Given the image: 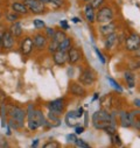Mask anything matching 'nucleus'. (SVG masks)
Here are the masks:
<instances>
[{
    "label": "nucleus",
    "instance_id": "obj_1",
    "mask_svg": "<svg viewBox=\"0 0 140 148\" xmlns=\"http://www.w3.org/2000/svg\"><path fill=\"white\" fill-rule=\"evenodd\" d=\"M109 123L115 124V118L108 110L102 108L99 111H96L92 114V124L97 130H103V127Z\"/></svg>",
    "mask_w": 140,
    "mask_h": 148
},
{
    "label": "nucleus",
    "instance_id": "obj_2",
    "mask_svg": "<svg viewBox=\"0 0 140 148\" xmlns=\"http://www.w3.org/2000/svg\"><path fill=\"white\" fill-rule=\"evenodd\" d=\"M115 18L113 10L110 6H102L98 8V12L96 13V22L97 23H105L110 22Z\"/></svg>",
    "mask_w": 140,
    "mask_h": 148
},
{
    "label": "nucleus",
    "instance_id": "obj_3",
    "mask_svg": "<svg viewBox=\"0 0 140 148\" xmlns=\"http://www.w3.org/2000/svg\"><path fill=\"white\" fill-rule=\"evenodd\" d=\"M140 49V35L137 33H131L125 38V50L133 53Z\"/></svg>",
    "mask_w": 140,
    "mask_h": 148
},
{
    "label": "nucleus",
    "instance_id": "obj_4",
    "mask_svg": "<svg viewBox=\"0 0 140 148\" xmlns=\"http://www.w3.org/2000/svg\"><path fill=\"white\" fill-rule=\"evenodd\" d=\"M97 77H96V73L92 69L90 68H85L82 70L81 75H80V78H78V82L83 85H86V86H92L96 82Z\"/></svg>",
    "mask_w": 140,
    "mask_h": 148
},
{
    "label": "nucleus",
    "instance_id": "obj_5",
    "mask_svg": "<svg viewBox=\"0 0 140 148\" xmlns=\"http://www.w3.org/2000/svg\"><path fill=\"white\" fill-rule=\"evenodd\" d=\"M23 4L33 14H42L46 11V5L39 0H23Z\"/></svg>",
    "mask_w": 140,
    "mask_h": 148
},
{
    "label": "nucleus",
    "instance_id": "obj_6",
    "mask_svg": "<svg viewBox=\"0 0 140 148\" xmlns=\"http://www.w3.org/2000/svg\"><path fill=\"white\" fill-rule=\"evenodd\" d=\"M8 113L11 116V118L14 119V120H16L18 124L21 127L23 126V123H25V119H26V116H27L26 110H23V108H21L19 106H11Z\"/></svg>",
    "mask_w": 140,
    "mask_h": 148
},
{
    "label": "nucleus",
    "instance_id": "obj_7",
    "mask_svg": "<svg viewBox=\"0 0 140 148\" xmlns=\"http://www.w3.org/2000/svg\"><path fill=\"white\" fill-rule=\"evenodd\" d=\"M65 101L63 98H58V99H55V100H51L49 104H48V108H49V112L54 113V114H57V116H61L64 110H65Z\"/></svg>",
    "mask_w": 140,
    "mask_h": 148
},
{
    "label": "nucleus",
    "instance_id": "obj_8",
    "mask_svg": "<svg viewBox=\"0 0 140 148\" xmlns=\"http://www.w3.org/2000/svg\"><path fill=\"white\" fill-rule=\"evenodd\" d=\"M69 92L71 93L73 96H75V97H81V98L86 96V89L80 82H71V83H70Z\"/></svg>",
    "mask_w": 140,
    "mask_h": 148
},
{
    "label": "nucleus",
    "instance_id": "obj_9",
    "mask_svg": "<svg viewBox=\"0 0 140 148\" xmlns=\"http://www.w3.org/2000/svg\"><path fill=\"white\" fill-rule=\"evenodd\" d=\"M14 43H15V40H14L13 34L10 30L5 32L1 36V47L7 50H11L14 47Z\"/></svg>",
    "mask_w": 140,
    "mask_h": 148
},
{
    "label": "nucleus",
    "instance_id": "obj_10",
    "mask_svg": "<svg viewBox=\"0 0 140 148\" xmlns=\"http://www.w3.org/2000/svg\"><path fill=\"white\" fill-rule=\"evenodd\" d=\"M67 54H68V63L70 64H76L82 60V53L78 48L71 47L67 51Z\"/></svg>",
    "mask_w": 140,
    "mask_h": 148
},
{
    "label": "nucleus",
    "instance_id": "obj_11",
    "mask_svg": "<svg viewBox=\"0 0 140 148\" xmlns=\"http://www.w3.org/2000/svg\"><path fill=\"white\" fill-rule=\"evenodd\" d=\"M105 40H104V46H105V49L106 50H111L116 47V45L118 43L119 41V35L115 32L112 34H109L106 36H104Z\"/></svg>",
    "mask_w": 140,
    "mask_h": 148
},
{
    "label": "nucleus",
    "instance_id": "obj_12",
    "mask_svg": "<svg viewBox=\"0 0 140 148\" xmlns=\"http://www.w3.org/2000/svg\"><path fill=\"white\" fill-rule=\"evenodd\" d=\"M34 41L30 36H26V38L21 41V46H20V50L23 55H29L33 49H34Z\"/></svg>",
    "mask_w": 140,
    "mask_h": 148
},
{
    "label": "nucleus",
    "instance_id": "obj_13",
    "mask_svg": "<svg viewBox=\"0 0 140 148\" xmlns=\"http://www.w3.org/2000/svg\"><path fill=\"white\" fill-rule=\"evenodd\" d=\"M116 30H117V25L113 22V20L110 21V22L100 23V26H99V33H100V35H103V36H106V35H109V34H112V33H115Z\"/></svg>",
    "mask_w": 140,
    "mask_h": 148
},
{
    "label": "nucleus",
    "instance_id": "obj_14",
    "mask_svg": "<svg viewBox=\"0 0 140 148\" xmlns=\"http://www.w3.org/2000/svg\"><path fill=\"white\" fill-rule=\"evenodd\" d=\"M53 61L58 66L65 65V63L68 62V54H67V51L56 50L55 53H53Z\"/></svg>",
    "mask_w": 140,
    "mask_h": 148
},
{
    "label": "nucleus",
    "instance_id": "obj_15",
    "mask_svg": "<svg viewBox=\"0 0 140 148\" xmlns=\"http://www.w3.org/2000/svg\"><path fill=\"white\" fill-rule=\"evenodd\" d=\"M119 121L123 127H132L133 126V118L131 116V112L121 111L119 113Z\"/></svg>",
    "mask_w": 140,
    "mask_h": 148
},
{
    "label": "nucleus",
    "instance_id": "obj_16",
    "mask_svg": "<svg viewBox=\"0 0 140 148\" xmlns=\"http://www.w3.org/2000/svg\"><path fill=\"white\" fill-rule=\"evenodd\" d=\"M33 41H34V47L39 49V50H42L46 48L47 46V36L43 35V34H36V35H34V38H33Z\"/></svg>",
    "mask_w": 140,
    "mask_h": 148
},
{
    "label": "nucleus",
    "instance_id": "obj_17",
    "mask_svg": "<svg viewBox=\"0 0 140 148\" xmlns=\"http://www.w3.org/2000/svg\"><path fill=\"white\" fill-rule=\"evenodd\" d=\"M84 18L89 23H93L96 22V13H95V8L90 5V4H85L84 6Z\"/></svg>",
    "mask_w": 140,
    "mask_h": 148
},
{
    "label": "nucleus",
    "instance_id": "obj_18",
    "mask_svg": "<svg viewBox=\"0 0 140 148\" xmlns=\"http://www.w3.org/2000/svg\"><path fill=\"white\" fill-rule=\"evenodd\" d=\"M12 11L18 13V14H21V15H26L29 12L23 3H18V1L12 4Z\"/></svg>",
    "mask_w": 140,
    "mask_h": 148
},
{
    "label": "nucleus",
    "instance_id": "obj_19",
    "mask_svg": "<svg viewBox=\"0 0 140 148\" xmlns=\"http://www.w3.org/2000/svg\"><path fill=\"white\" fill-rule=\"evenodd\" d=\"M77 117H76V113L75 111H70V112L67 113L65 116V123H67V126L69 127H75L77 126Z\"/></svg>",
    "mask_w": 140,
    "mask_h": 148
},
{
    "label": "nucleus",
    "instance_id": "obj_20",
    "mask_svg": "<svg viewBox=\"0 0 140 148\" xmlns=\"http://www.w3.org/2000/svg\"><path fill=\"white\" fill-rule=\"evenodd\" d=\"M124 79H125V82L130 89H133L135 86V75L131 70H128L124 73Z\"/></svg>",
    "mask_w": 140,
    "mask_h": 148
},
{
    "label": "nucleus",
    "instance_id": "obj_21",
    "mask_svg": "<svg viewBox=\"0 0 140 148\" xmlns=\"http://www.w3.org/2000/svg\"><path fill=\"white\" fill-rule=\"evenodd\" d=\"M10 32L13 34L14 38H20V36L22 35V32H23V29H22V25H21L20 22H18V21L13 22L12 26L10 27Z\"/></svg>",
    "mask_w": 140,
    "mask_h": 148
},
{
    "label": "nucleus",
    "instance_id": "obj_22",
    "mask_svg": "<svg viewBox=\"0 0 140 148\" xmlns=\"http://www.w3.org/2000/svg\"><path fill=\"white\" fill-rule=\"evenodd\" d=\"M34 119L38 121L39 126H48V120L46 119L45 114L42 113V111L40 110H35V113H34Z\"/></svg>",
    "mask_w": 140,
    "mask_h": 148
},
{
    "label": "nucleus",
    "instance_id": "obj_23",
    "mask_svg": "<svg viewBox=\"0 0 140 148\" xmlns=\"http://www.w3.org/2000/svg\"><path fill=\"white\" fill-rule=\"evenodd\" d=\"M71 47H73V40L69 36H67L63 41L58 43V50H62V51H68Z\"/></svg>",
    "mask_w": 140,
    "mask_h": 148
},
{
    "label": "nucleus",
    "instance_id": "obj_24",
    "mask_svg": "<svg viewBox=\"0 0 140 148\" xmlns=\"http://www.w3.org/2000/svg\"><path fill=\"white\" fill-rule=\"evenodd\" d=\"M65 38H67L65 30H63V29H57V30H55V34H54V36H53L51 40H54V41H56V42L60 43V42L63 41Z\"/></svg>",
    "mask_w": 140,
    "mask_h": 148
},
{
    "label": "nucleus",
    "instance_id": "obj_25",
    "mask_svg": "<svg viewBox=\"0 0 140 148\" xmlns=\"http://www.w3.org/2000/svg\"><path fill=\"white\" fill-rule=\"evenodd\" d=\"M103 131L106 133V134H109V135H113L115 133H117L116 124H113V123H109V124H106V125L103 127Z\"/></svg>",
    "mask_w": 140,
    "mask_h": 148
},
{
    "label": "nucleus",
    "instance_id": "obj_26",
    "mask_svg": "<svg viewBox=\"0 0 140 148\" xmlns=\"http://www.w3.org/2000/svg\"><path fill=\"white\" fill-rule=\"evenodd\" d=\"M27 124H28V128H29L30 131H36V130L40 127L39 124H38V121L34 119V117H33V118H29Z\"/></svg>",
    "mask_w": 140,
    "mask_h": 148
},
{
    "label": "nucleus",
    "instance_id": "obj_27",
    "mask_svg": "<svg viewBox=\"0 0 140 148\" xmlns=\"http://www.w3.org/2000/svg\"><path fill=\"white\" fill-rule=\"evenodd\" d=\"M106 79L110 82V84H111V85H112V86H113L118 92H123V88L119 85V83H118V82H116V81H115L113 78H111L110 76H108V77H106Z\"/></svg>",
    "mask_w": 140,
    "mask_h": 148
},
{
    "label": "nucleus",
    "instance_id": "obj_28",
    "mask_svg": "<svg viewBox=\"0 0 140 148\" xmlns=\"http://www.w3.org/2000/svg\"><path fill=\"white\" fill-rule=\"evenodd\" d=\"M6 19H7V21H10V22H15V21L19 19V14L12 11V12H10V13L6 15Z\"/></svg>",
    "mask_w": 140,
    "mask_h": 148
},
{
    "label": "nucleus",
    "instance_id": "obj_29",
    "mask_svg": "<svg viewBox=\"0 0 140 148\" xmlns=\"http://www.w3.org/2000/svg\"><path fill=\"white\" fill-rule=\"evenodd\" d=\"M48 50H49V53H55L56 50H58V42H56V41H54V40H51L50 41V43L48 45Z\"/></svg>",
    "mask_w": 140,
    "mask_h": 148
},
{
    "label": "nucleus",
    "instance_id": "obj_30",
    "mask_svg": "<svg viewBox=\"0 0 140 148\" xmlns=\"http://www.w3.org/2000/svg\"><path fill=\"white\" fill-rule=\"evenodd\" d=\"M105 4V0H92V1L90 3V5L95 8V10H98L103 5Z\"/></svg>",
    "mask_w": 140,
    "mask_h": 148
},
{
    "label": "nucleus",
    "instance_id": "obj_31",
    "mask_svg": "<svg viewBox=\"0 0 140 148\" xmlns=\"http://www.w3.org/2000/svg\"><path fill=\"white\" fill-rule=\"evenodd\" d=\"M33 25H34V27L36 28V29H42V28L46 27L45 21H42V20H40V19H35V20L33 21Z\"/></svg>",
    "mask_w": 140,
    "mask_h": 148
},
{
    "label": "nucleus",
    "instance_id": "obj_32",
    "mask_svg": "<svg viewBox=\"0 0 140 148\" xmlns=\"http://www.w3.org/2000/svg\"><path fill=\"white\" fill-rule=\"evenodd\" d=\"M111 139H112L113 145H116V146H121V145H123L121 139H120V136H119L117 133H115L113 135H111Z\"/></svg>",
    "mask_w": 140,
    "mask_h": 148
},
{
    "label": "nucleus",
    "instance_id": "obj_33",
    "mask_svg": "<svg viewBox=\"0 0 140 148\" xmlns=\"http://www.w3.org/2000/svg\"><path fill=\"white\" fill-rule=\"evenodd\" d=\"M75 146L76 147H80V148H89L90 147V145L86 143L83 139H77V141L75 142Z\"/></svg>",
    "mask_w": 140,
    "mask_h": 148
},
{
    "label": "nucleus",
    "instance_id": "obj_34",
    "mask_svg": "<svg viewBox=\"0 0 140 148\" xmlns=\"http://www.w3.org/2000/svg\"><path fill=\"white\" fill-rule=\"evenodd\" d=\"M77 134H68L67 135V141L71 145H75V142L77 141Z\"/></svg>",
    "mask_w": 140,
    "mask_h": 148
},
{
    "label": "nucleus",
    "instance_id": "obj_35",
    "mask_svg": "<svg viewBox=\"0 0 140 148\" xmlns=\"http://www.w3.org/2000/svg\"><path fill=\"white\" fill-rule=\"evenodd\" d=\"M64 3H65V0H50V4H51L54 7H56V8L62 7V6L64 5Z\"/></svg>",
    "mask_w": 140,
    "mask_h": 148
},
{
    "label": "nucleus",
    "instance_id": "obj_36",
    "mask_svg": "<svg viewBox=\"0 0 140 148\" xmlns=\"http://www.w3.org/2000/svg\"><path fill=\"white\" fill-rule=\"evenodd\" d=\"M54 34H55V29L54 28H51V27H48V28H46V36H47V39H53V36H54Z\"/></svg>",
    "mask_w": 140,
    "mask_h": 148
},
{
    "label": "nucleus",
    "instance_id": "obj_37",
    "mask_svg": "<svg viewBox=\"0 0 140 148\" xmlns=\"http://www.w3.org/2000/svg\"><path fill=\"white\" fill-rule=\"evenodd\" d=\"M43 147L45 148H58V147H61V145L56 141H50V142H47Z\"/></svg>",
    "mask_w": 140,
    "mask_h": 148
},
{
    "label": "nucleus",
    "instance_id": "obj_38",
    "mask_svg": "<svg viewBox=\"0 0 140 148\" xmlns=\"http://www.w3.org/2000/svg\"><path fill=\"white\" fill-rule=\"evenodd\" d=\"M95 51H96V54H97V56H98L99 61H100L103 64H105V63H106V60H105V56L102 54V51H100L98 48H95Z\"/></svg>",
    "mask_w": 140,
    "mask_h": 148
},
{
    "label": "nucleus",
    "instance_id": "obj_39",
    "mask_svg": "<svg viewBox=\"0 0 140 148\" xmlns=\"http://www.w3.org/2000/svg\"><path fill=\"white\" fill-rule=\"evenodd\" d=\"M8 125H10V127H12V128H14V130H19V128L21 127V126L18 124V121L14 120V119H12V118L8 120Z\"/></svg>",
    "mask_w": 140,
    "mask_h": 148
},
{
    "label": "nucleus",
    "instance_id": "obj_40",
    "mask_svg": "<svg viewBox=\"0 0 140 148\" xmlns=\"http://www.w3.org/2000/svg\"><path fill=\"white\" fill-rule=\"evenodd\" d=\"M60 27H61V29H63V30H68V29L70 28V26H69V23H68L67 20H61V21H60Z\"/></svg>",
    "mask_w": 140,
    "mask_h": 148
},
{
    "label": "nucleus",
    "instance_id": "obj_41",
    "mask_svg": "<svg viewBox=\"0 0 140 148\" xmlns=\"http://www.w3.org/2000/svg\"><path fill=\"white\" fill-rule=\"evenodd\" d=\"M75 113H76V117L80 119L81 117H83V114H84V108L82 107V106H80L76 111H75Z\"/></svg>",
    "mask_w": 140,
    "mask_h": 148
},
{
    "label": "nucleus",
    "instance_id": "obj_42",
    "mask_svg": "<svg viewBox=\"0 0 140 148\" xmlns=\"http://www.w3.org/2000/svg\"><path fill=\"white\" fill-rule=\"evenodd\" d=\"M84 131H85V127L84 126H75V134L80 135V134L84 133Z\"/></svg>",
    "mask_w": 140,
    "mask_h": 148
},
{
    "label": "nucleus",
    "instance_id": "obj_43",
    "mask_svg": "<svg viewBox=\"0 0 140 148\" xmlns=\"http://www.w3.org/2000/svg\"><path fill=\"white\" fill-rule=\"evenodd\" d=\"M133 103H134V105L140 110V99H139V98H137V99H134V101H133Z\"/></svg>",
    "mask_w": 140,
    "mask_h": 148
},
{
    "label": "nucleus",
    "instance_id": "obj_44",
    "mask_svg": "<svg viewBox=\"0 0 140 148\" xmlns=\"http://www.w3.org/2000/svg\"><path fill=\"white\" fill-rule=\"evenodd\" d=\"M71 20H73V22H74V23H78V22H81V19H80V18H77V16L73 18Z\"/></svg>",
    "mask_w": 140,
    "mask_h": 148
},
{
    "label": "nucleus",
    "instance_id": "obj_45",
    "mask_svg": "<svg viewBox=\"0 0 140 148\" xmlns=\"http://www.w3.org/2000/svg\"><path fill=\"white\" fill-rule=\"evenodd\" d=\"M39 145V139H36V140H34V142L32 143V147H36Z\"/></svg>",
    "mask_w": 140,
    "mask_h": 148
},
{
    "label": "nucleus",
    "instance_id": "obj_46",
    "mask_svg": "<svg viewBox=\"0 0 140 148\" xmlns=\"http://www.w3.org/2000/svg\"><path fill=\"white\" fill-rule=\"evenodd\" d=\"M98 98H99V93H98V92H96V93H95V96H93V98H92V101L97 100Z\"/></svg>",
    "mask_w": 140,
    "mask_h": 148
},
{
    "label": "nucleus",
    "instance_id": "obj_47",
    "mask_svg": "<svg viewBox=\"0 0 140 148\" xmlns=\"http://www.w3.org/2000/svg\"><path fill=\"white\" fill-rule=\"evenodd\" d=\"M39 1H41V3L45 4V5H46V4H50V0H39Z\"/></svg>",
    "mask_w": 140,
    "mask_h": 148
},
{
    "label": "nucleus",
    "instance_id": "obj_48",
    "mask_svg": "<svg viewBox=\"0 0 140 148\" xmlns=\"http://www.w3.org/2000/svg\"><path fill=\"white\" fill-rule=\"evenodd\" d=\"M83 1H84L85 4H90V3L92 1V0H83Z\"/></svg>",
    "mask_w": 140,
    "mask_h": 148
},
{
    "label": "nucleus",
    "instance_id": "obj_49",
    "mask_svg": "<svg viewBox=\"0 0 140 148\" xmlns=\"http://www.w3.org/2000/svg\"><path fill=\"white\" fill-rule=\"evenodd\" d=\"M0 47H1V36H0Z\"/></svg>",
    "mask_w": 140,
    "mask_h": 148
},
{
    "label": "nucleus",
    "instance_id": "obj_50",
    "mask_svg": "<svg viewBox=\"0 0 140 148\" xmlns=\"http://www.w3.org/2000/svg\"><path fill=\"white\" fill-rule=\"evenodd\" d=\"M0 16H1V13H0Z\"/></svg>",
    "mask_w": 140,
    "mask_h": 148
},
{
    "label": "nucleus",
    "instance_id": "obj_51",
    "mask_svg": "<svg viewBox=\"0 0 140 148\" xmlns=\"http://www.w3.org/2000/svg\"><path fill=\"white\" fill-rule=\"evenodd\" d=\"M139 76H140V72H139Z\"/></svg>",
    "mask_w": 140,
    "mask_h": 148
}]
</instances>
